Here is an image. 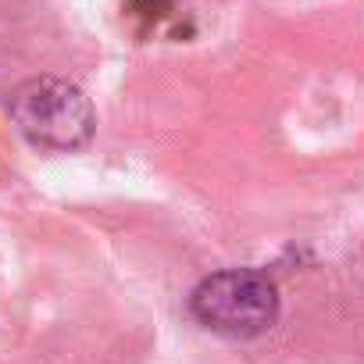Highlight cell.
Returning <instances> with one entry per match:
<instances>
[{
    "label": "cell",
    "instance_id": "cell-1",
    "mask_svg": "<svg viewBox=\"0 0 364 364\" xmlns=\"http://www.w3.org/2000/svg\"><path fill=\"white\" fill-rule=\"evenodd\" d=\"M8 111H11L15 129L26 136V143L47 154L82 150L97 129L90 97L75 82L54 79V75H40L15 86Z\"/></svg>",
    "mask_w": 364,
    "mask_h": 364
},
{
    "label": "cell",
    "instance_id": "cell-2",
    "mask_svg": "<svg viewBox=\"0 0 364 364\" xmlns=\"http://www.w3.org/2000/svg\"><path fill=\"white\" fill-rule=\"evenodd\" d=\"M190 314L215 336L254 339L279 321V286L257 268H222L197 282Z\"/></svg>",
    "mask_w": 364,
    "mask_h": 364
}]
</instances>
